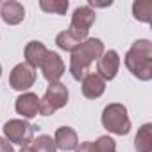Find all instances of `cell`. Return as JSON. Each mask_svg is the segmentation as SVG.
Returning <instances> with one entry per match:
<instances>
[{
	"instance_id": "obj_21",
	"label": "cell",
	"mask_w": 152,
	"mask_h": 152,
	"mask_svg": "<svg viewBox=\"0 0 152 152\" xmlns=\"http://www.w3.org/2000/svg\"><path fill=\"white\" fill-rule=\"evenodd\" d=\"M75 152H95V148H93L91 141H83V143H79L75 147Z\"/></svg>"
},
{
	"instance_id": "obj_4",
	"label": "cell",
	"mask_w": 152,
	"mask_h": 152,
	"mask_svg": "<svg viewBox=\"0 0 152 152\" xmlns=\"http://www.w3.org/2000/svg\"><path fill=\"white\" fill-rule=\"evenodd\" d=\"M66 104H68V88L63 83H52L47 88L43 99H39V115L50 116Z\"/></svg>"
},
{
	"instance_id": "obj_3",
	"label": "cell",
	"mask_w": 152,
	"mask_h": 152,
	"mask_svg": "<svg viewBox=\"0 0 152 152\" xmlns=\"http://www.w3.org/2000/svg\"><path fill=\"white\" fill-rule=\"evenodd\" d=\"M102 125L107 132L116 136H125L131 131V120L127 115V107L124 104H109L102 111Z\"/></svg>"
},
{
	"instance_id": "obj_7",
	"label": "cell",
	"mask_w": 152,
	"mask_h": 152,
	"mask_svg": "<svg viewBox=\"0 0 152 152\" xmlns=\"http://www.w3.org/2000/svg\"><path fill=\"white\" fill-rule=\"evenodd\" d=\"M34 83H36V70L27 63L16 64L9 73V84L16 91H27L29 88L34 86Z\"/></svg>"
},
{
	"instance_id": "obj_1",
	"label": "cell",
	"mask_w": 152,
	"mask_h": 152,
	"mask_svg": "<svg viewBox=\"0 0 152 152\" xmlns=\"http://www.w3.org/2000/svg\"><path fill=\"white\" fill-rule=\"evenodd\" d=\"M104 54V43L99 38H88L84 39L77 48L72 52L70 57V73L75 81H83L91 72V64L99 61V57Z\"/></svg>"
},
{
	"instance_id": "obj_8",
	"label": "cell",
	"mask_w": 152,
	"mask_h": 152,
	"mask_svg": "<svg viewBox=\"0 0 152 152\" xmlns=\"http://www.w3.org/2000/svg\"><path fill=\"white\" fill-rule=\"evenodd\" d=\"M41 72H43V77L52 84V83H59V79L63 77V73H64V63L61 59V56L57 52H52L48 50L45 59L41 61L39 64Z\"/></svg>"
},
{
	"instance_id": "obj_13",
	"label": "cell",
	"mask_w": 152,
	"mask_h": 152,
	"mask_svg": "<svg viewBox=\"0 0 152 152\" xmlns=\"http://www.w3.org/2000/svg\"><path fill=\"white\" fill-rule=\"evenodd\" d=\"M106 91V81L95 72H90L86 77L83 79V95L86 99H99Z\"/></svg>"
},
{
	"instance_id": "obj_20",
	"label": "cell",
	"mask_w": 152,
	"mask_h": 152,
	"mask_svg": "<svg viewBox=\"0 0 152 152\" xmlns=\"http://www.w3.org/2000/svg\"><path fill=\"white\" fill-rule=\"evenodd\" d=\"M93 148H95V152H116V143L109 136H100L93 143Z\"/></svg>"
},
{
	"instance_id": "obj_23",
	"label": "cell",
	"mask_w": 152,
	"mask_h": 152,
	"mask_svg": "<svg viewBox=\"0 0 152 152\" xmlns=\"http://www.w3.org/2000/svg\"><path fill=\"white\" fill-rule=\"evenodd\" d=\"M111 4H113V0H107V2H95V0H90L88 7H107Z\"/></svg>"
},
{
	"instance_id": "obj_16",
	"label": "cell",
	"mask_w": 152,
	"mask_h": 152,
	"mask_svg": "<svg viewBox=\"0 0 152 152\" xmlns=\"http://www.w3.org/2000/svg\"><path fill=\"white\" fill-rule=\"evenodd\" d=\"M132 15L136 20L148 23L150 15H152V2H148V0H138V2H134L132 4Z\"/></svg>"
},
{
	"instance_id": "obj_2",
	"label": "cell",
	"mask_w": 152,
	"mask_h": 152,
	"mask_svg": "<svg viewBox=\"0 0 152 152\" xmlns=\"http://www.w3.org/2000/svg\"><path fill=\"white\" fill-rule=\"evenodd\" d=\"M127 70L140 81L152 79V43L148 39H136L125 54Z\"/></svg>"
},
{
	"instance_id": "obj_11",
	"label": "cell",
	"mask_w": 152,
	"mask_h": 152,
	"mask_svg": "<svg viewBox=\"0 0 152 152\" xmlns=\"http://www.w3.org/2000/svg\"><path fill=\"white\" fill-rule=\"evenodd\" d=\"M0 16L7 25H18L25 18V7L20 2L9 0V2H4L0 6Z\"/></svg>"
},
{
	"instance_id": "obj_6",
	"label": "cell",
	"mask_w": 152,
	"mask_h": 152,
	"mask_svg": "<svg viewBox=\"0 0 152 152\" xmlns=\"http://www.w3.org/2000/svg\"><path fill=\"white\" fill-rule=\"evenodd\" d=\"M34 125H31L27 120H9L4 124V138L9 140L11 143H18V145H29L34 138Z\"/></svg>"
},
{
	"instance_id": "obj_12",
	"label": "cell",
	"mask_w": 152,
	"mask_h": 152,
	"mask_svg": "<svg viewBox=\"0 0 152 152\" xmlns=\"http://www.w3.org/2000/svg\"><path fill=\"white\" fill-rule=\"evenodd\" d=\"M54 143H56V148H59V150H64V152L75 150V147L79 145V136H77V132H75L72 127L63 125V127H59L56 131Z\"/></svg>"
},
{
	"instance_id": "obj_17",
	"label": "cell",
	"mask_w": 152,
	"mask_h": 152,
	"mask_svg": "<svg viewBox=\"0 0 152 152\" xmlns=\"http://www.w3.org/2000/svg\"><path fill=\"white\" fill-rule=\"evenodd\" d=\"M81 43H83V41H79L73 34H70L68 31L59 32V34H57V38H56V45H57L61 50H66V52H73V50L77 48Z\"/></svg>"
},
{
	"instance_id": "obj_9",
	"label": "cell",
	"mask_w": 152,
	"mask_h": 152,
	"mask_svg": "<svg viewBox=\"0 0 152 152\" xmlns=\"http://www.w3.org/2000/svg\"><path fill=\"white\" fill-rule=\"evenodd\" d=\"M120 68V56L116 50H104L97 61V75L104 81H113Z\"/></svg>"
},
{
	"instance_id": "obj_15",
	"label": "cell",
	"mask_w": 152,
	"mask_h": 152,
	"mask_svg": "<svg viewBox=\"0 0 152 152\" xmlns=\"http://www.w3.org/2000/svg\"><path fill=\"white\" fill-rule=\"evenodd\" d=\"M136 152H152V124H143L134 138Z\"/></svg>"
},
{
	"instance_id": "obj_25",
	"label": "cell",
	"mask_w": 152,
	"mask_h": 152,
	"mask_svg": "<svg viewBox=\"0 0 152 152\" xmlns=\"http://www.w3.org/2000/svg\"><path fill=\"white\" fill-rule=\"evenodd\" d=\"M0 75H2V64H0Z\"/></svg>"
},
{
	"instance_id": "obj_22",
	"label": "cell",
	"mask_w": 152,
	"mask_h": 152,
	"mask_svg": "<svg viewBox=\"0 0 152 152\" xmlns=\"http://www.w3.org/2000/svg\"><path fill=\"white\" fill-rule=\"evenodd\" d=\"M0 152H15L13 143L6 138H0Z\"/></svg>"
},
{
	"instance_id": "obj_19",
	"label": "cell",
	"mask_w": 152,
	"mask_h": 152,
	"mask_svg": "<svg viewBox=\"0 0 152 152\" xmlns=\"http://www.w3.org/2000/svg\"><path fill=\"white\" fill-rule=\"evenodd\" d=\"M31 143H32L31 147L34 148V152H56L57 150L52 136H48V134H41L36 140H32Z\"/></svg>"
},
{
	"instance_id": "obj_5",
	"label": "cell",
	"mask_w": 152,
	"mask_h": 152,
	"mask_svg": "<svg viewBox=\"0 0 152 152\" xmlns=\"http://www.w3.org/2000/svg\"><path fill=\"white\" fill-rule=\"evenodd\" d=\"M93 23H95V11L88 6H81L72 15V23H70L68 32L73 34L79 41H84V39H88L90 29Z\"/></svg>"
},
{
	"instance_id": "obj_10",
	"label": "cell",
	"mask_w": 152,
	"mask_h": 152,
	"mask_svg": "<svg viewBox=\"0 0 152 152\" xmlns=\"http://www.w3.org/2000/svg\"><path fill=\"white\" fill-rule=\"evenodd\" d=\"M15 109H16L18 115L23 116V120L25 118H34L39 113V99H38V95L36 93H31V91L22 93L16 99Z\"/></svg>"
},
{
	"instance_id": "obj_24",
	"label": "cell",
	"mask_w": 152,
	"mask_h": 152,
	"mask_svg": "<svg viewBox=\"0 0 152 152\" xmlns=\"http://www.w3.org/2000/svg\"><path fill=\"white\" fill-rule=\"evenodd\" d=\"M20 152H34V148H32L31 145H23V147L20 148Z\"/></svg>"
},
{
	"instance_id": "obj_18",
	"label": "cell",
	"mask_w": 152,
	"mask_h": 152,
	"mask_svg": "<svg viewBox=\"0 0 152 152\" xmlns=\"http://www.w3.org/2000/svg\"><path fill=\"white\" fill-rule=\"evenodd\" d=\"M39 7H41L45 13L66 15V9H68V0H39Z\"/></svg>"
},
{
	"instance_id": "obj_14",
	"label": "cell",
	"mask_w": 152,
	"mask_h": 152,
	"mask_svg": "<svg viewBox=\"0 0 152 152\" xmlns=\"http://www.w3.org/2000/svg\"><path fill=\"white\" fill-rule=\"evenodd\" d=\"M47 52L48 50L41 41H29L27 47H25V63L36 70L41 64V61L45 59Z\"/></svg>"
}]
</instances>
